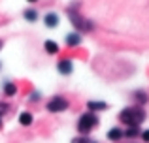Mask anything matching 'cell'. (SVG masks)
<instances>
[{
  "label": "cell",
  "mask_w": 149,
  "mask_h": 143,
  "mask_svg": "<svg viewBox=\"0 0 149 143\" xmlns=\"http://www.w3.org/2000/svg\"><path fill=\"white\" fill-rule=\"evenodd\" d=\"M119 119H121V122L127 124V126H140L146 121V111H143L142 106H130V107H125V109L121 111Z\"/></svg>",
  "instance_id": "1"
},
{
  "label": "cell",
  "mask_w": 149,
  "mask_h": 143,
  "mask_svg": "<svg viewBox=\"0 0 149 143\" xmlns=\"http://www.w3.org/2000/svg\"><path fill=\"white\" fill-rule=\"evenodd\" d=\"M96 124H98V117H96V113L87 111V113H83L79 117V121H77V132H79L81 136H87Z\"/></svg>",
  "instance_id": "2"
},
{
  "label": "cell",
  "mask_w": 149,
  "mask_h": 143,
  "mask_svg": "<svg viewBox=\"0 0 149 143\" xmlns=\"http://www.w3.org/2000/svg\"><path fill=\"white\" fill-rule=\"evenodd\" d=\"M68 19H70V23L74 25V28L79 30V32H89V30L95 28L93 21H89V19L81 17V15L77 13V11H74V10H70V11H68Z\"/></svg>",
  "instance_id": "3"
},
{
  "label": "cell",
  "mask_w": 149,
  "mask_h": 143,
  "mask_svg": "<svg viewBox=\"0 0 149 143\" xmlns=\"http://www.w3.org/2000/svg\"><path fill=\"white\" fill-rule=\"evenodd\" d=\"M68 100L66 98H62V96H55V98H51L49 102H47V111H51V113H58V111H64V109H68Z\"/></svg>",
  "instance_id": "4"
},
{
  "label": "cell",
  "mask_w": 149,
  "mask_h": 143,
  "mask_svg": "<svg viewBox=\"0 0 149 143\" xmlns=\"http://www.w3.org/2000/svg\"><path fill=\"white\" fill-rule=\"evenodd\" d=\"M57 70H58V73H62V75H68V73H72V70H74L72 60H70V59H62V60H58Z\"/></svg>",
  "instance_id": "5"
},
{
  "label": "cell",
  "mask_w": 149,
  "mask_h": 143,
  "mask_svg": "<svg viewBox=\"0 0 149 143\" xmlns=\"http://www.w3.org/2000/svg\"><path fill=\"white\" fill-rule=\"evenodd\" d=\"M44 25L47 26V28H55V26L58 25V15L53 13V11H51V13H47V15L44 17Z\"/></svg>",
  "instance_id": "6"
},
{
  "label": "cell",
  "mask_w": 149,
  "mask_h": 143,
  "mask_svg": "<svg viewBox=\"0 0 149 143\" xmlns=\"http://www.w3.org/2000/svg\"><path fill=\"white\" fill-rule=\"evenodd\" d=\"M81 44V36L77 32H72L66 36V45H70V47H77V45Z\"/></svg>",
  "instance_id": "7"
},
{
  "label": "cell",
  "mask_w": 149,
  "mask_h": 143,
  "mask_svg": "<svg viewBox=\"0 0 149 143\" xmlns=\"http://www.w3.org/2000/svg\"><path fill=\"white\" fill-rule=\"evenodd\" d=\"M123 136H125V132L121 128H111L108 132V140H111V141H119Z\"/></svg>",
  "instance_id": "8"
},
{
  "label": "cell",
  "mask_w": 149,
  "mask_h": 143,
  "mask_svg": "<svg viewBox=\"0 0 149 143\" xmlns=\"http://www.w3.org/2000/svg\"><path fill=\"white\" fill-rule=\"evenodd\" d=\"M44 47H45V51H47L49 55H57V53H58V44L53 41V40H47L44 44Z\"/></svg>",
  "instance_id": "9"
},
{
  "label": "cell",
  "mask_w": 149,
  "mask_h": 143,
  "mask_svg": "<svg viewBox=\"0 0 149 143\" xmlns=\"http://www.w3.org/2000/svg\"><path fill=\"white\" fill-rule=\"evenodd\" d=\"M32 121H34V117H32V113H30V111H25V113H21V115H19V122H21L23 126L32 124Z\"/></svg>",
  "instance_id": "10"
},
{
  "label": "cell",
  "mask_w": 149,
  "mask_h": 143,
  "mask_svg": "<svg viewBox=\"0 0 149 143\" xmlns=\"http://www.w3.org/2000/svg\"><path fill=\"white\" fill-rule=\"evenodd\" d=\"M108 107V104H104V102H87V109L89 111H100V109H106Z\"/></svg>",
  "instance_id": "11"
},
{
  "label": "cell",
  "mask_w": 149,
  "mask_h": 143,
  "mask_svg": "<svg viewBox=\"0 0 149 143\" xmlns=\"http://www.w3.org/2000/svg\"><path fill=\"white\" fill-rule=\"evenodd\" d=\"M4 94H6V96L17 94V85H15V83H6V87H4Z\"/></svg>",
  "instance_id": "12"
},
{
  "label": "cell",
  "mask_w": 149,
  "mask_h": 143,
  "mask_svg": "<svg viewBox=\"0 0 149 143\" xmlns=\"http://www.w3.org/2000/svg\"><path fill=\"white\" fill-rule=\"evenodd\" d=\"M140 134H142V132H140L138 126H128V130L125 132V136H127V137H136V136H140Z\"/></svg>",
  "instance_id": "13"
},
{
  "label": "cell",
  "mask_w": 149,
  "mask_h": 143,
  "mask_svg": "<svg viewBox=\"0 0 149 143\" xmlns=\"http://www.w3.org/2000/svg\"><path fill=\"white\" fill-rule=\"evenodd\" d=\"M134 98L138 100V106H142V104H146V102H147V94H146V92H142V90L134 92Z\"/></svg>",
  "instance_id": "14"
},
{
  "label": "cell",
  "mask_w": 149,
  "mask_h": 143,
  "mask_svg": "<svg viewBox=\"0 0 149 143\" xmlns=\"http://www.w3.org/2000/svg\"><path fill=\"white\" fill-rule=\"evenodd\" d=\"M25 19H26V21H36V19H38V13L34 10H26L25 11Z\"/></svg>",
  "instance_id": "15"
},
{
  "label": "cell",
  "mask_w": 149,
  "mask_h": 143,
  "mask_svg": "<svg viewBox=\"0 0 149 143\" xmlns=\"http://www.w3.org/2000/svg\"><path fill=\"white\" fill-rule=\"evenodd\" d=\"M70 143H93V141L89 140L87 136H81V137H74V140L70 141Z\"/></svg>",
  "instance_id": "16"
},
{
  "label": "cell",
  "mask_w": 149,
  "mask_h": 143,
  "mask_svg": "<svg viewBox=\"0 0 149 143\" xmlns=\"http://www.w3.org/2000/svg\"><path fill=\"white\" fill-rule=\"evenodd\" d=\"M8 111V104H4V102H0V117H2L4 113Z\"/></svg>",
  "instance_id": "17"
},
{
  "label": "cell",
  "mask_w": 149,
  "mask_h": 143,
  "mask_svg": "<svg viewBox=\"0 0 149 143\" xmlns=\"http://www.w3.org/2000/svg\"><path fill=\"white\" fill-rule=\"evenodd\" d=\"M142 137H143V141H149V130H146V132H142Z\"/></svg>",
  "instance_id": "18"
},
{
  "label": "cell",
  "mask_w": 149,
  "mask_h": 143,
  "mask_svg": "<svg viewBox=\"0 0 149 143\" xmlns=\"http://www.w3.org/2000/svg\"><path fill=\"white\" fill-rule=\"evenodd\" d=\"M26 2H38V0H26Z\"/></svg>",
  "instance_id": "19"
},
{
  "label": "cell",
  "mask_w": 149,
  "mask_h": 143,
  "mask_svg": "<svg viewBox=\"0 0 149 143\" xmlns=\"http://www.w3.org/2000/svg\"><path fill=\"white\" fill-rule=\"evenodd\" d=\"M0 49H2V41H0Z\"/></svg>",
  "instance_id": "20"
},
{
  "label": "cell",
  "mask_w": 149,
  "mask_h": 143,
  "mask_svg": "<svg viewBox=\"0 0 149 143\" xmlns=\"http://www.w3.org/2000/svg\"><path fill=\"white\" fill-rule=\"evenodd\" d=\"M0 128H2V121H0Z\"/></svg>",
  "instance_id": "21"
}]
</instances>
